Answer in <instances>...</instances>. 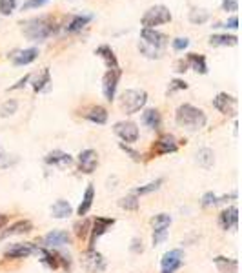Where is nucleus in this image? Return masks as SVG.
I'll return each instance as SVG.
<instances>
[{
  "mask_svg": "<svg viewBox=\"0 0 242 273\" xmlns=\"http://www.w3.org/2000/svg\"><path fill=\"white\" fill-rule=\"evenodd\" d=\"M22 33L27 40L31 42H40V40H46L51 35L57 33V24L51 16H35V18H29V20L22 22Z\"/></svg>",
  "mask_w": 242,
  "mask_h": 273,
  "instance_id": "f257e3e1",
  "label": "nucleus"
},
{
  "mask_svg": "<svg viewBox=\"0 0 242 273\" xmlns=\"http://www.w3.org/2000/svg\"><path fill=\"white\" fill-rule=\"evenodd\" d=\"M175 122L188 132H199L206 126V113L193 104H180L175 111Z\"/></svg>",
  "mask_w": 242,
  "mask_h": 273,
  "instance_id": "f03ea898",
  "label": "nucleus"
},
{
  "mask_svg": "<svg viewBox=\"0 0 242 273\" xmlns=\"http://www.w3.org/2000/svg\"><path fill=\"white\" fill-rule=\"evenodd\" d=\"M147 102V93L144 90H126L121 95V110L127 115L138 113Z\"/></svg>",
  "mask_w": 242,
  "mask_h": 273,
  "instance_id": "7ed1b4c3",
  "label": "nucleus"
},
{
  "mask_svg": "<svg viewBox=\"0 0 242 273\" xmlns=\"http://www.w3.org/2000/svg\"><path fill=\"white\" fill-rule=\"evenodd\" d=\"M171 11L166 7V5H153L146 11L140 18V24L147 29H155L157 26H162V24H168L171 22Z\"/></svg>",
  "mask_w": 242,
  "mask_h": 273,
  "instance_id": "20e7f679",
  "label": "nucleus"
},
{
  "mask_svg": "<svg viewBox=\"0 0 242 273\" xmlns=\"http://www.w3.org/2000/svg\"><path fill=\"white\" fill-rule=\"evenodd\" d=\"M122 77V69L115 68V69H108L102 77V93H104L106 100L108 102H113L115 100V93H117V86H119V80Z\"/></svg>",
  "mask_w": 242,
  "mask_h": 273,
  "instance_id": "39448f33",
  "label": "nucleus"
},
{
  "mask_svg": "<svg viewBox=\"0 0 242 273\" xmlns=\"http://www.w3.org/2000/svg\"><path fill=\"white\" fill-rule=\"evenodd\" d=\"M82 266L88 273H100L106 270V259L95 248H90L82 253Z\"/></svg>",
  "mask_w": 242,
  "mask_h": 273,
  "instance_id": "423d86ee",
  "label": "nucleus"
},
{
  "mask_svg": "<svg viewBox=\"0 0 242 273\" xmlns=\"http://www.w3.org/2000/svg\"><path fill=\"white\" fill-rule=\"evenodd\" d=\"M213 108L217 111H221L222 115H228V117H237V111H239V100L230 93H219L213 99Z\"/></svg>",
  "mask_w": 242,
  "mask_h": 273,
  "instance_id": "0eeeda50",
  "label": "nucleus"
},
{
  "mask_svg": "<svg viewBox=\"0 0 242 273\" xmlns=\"http://www.w3.org/2000/svg\"><path fill=\"white\" fill-rule=\"evenodd\" d=\"M113 132H115V135H119L122 138V140L126 142V144H133V142L138 140V128L135 122L131 121H121L117 122L115 126H113Z\"/></svg>",
  "mask_w": 242,
  "mask_h": 273,
  "instance_id": "6e6552de",
  "label": "nucleus"
},
{
  "mask_svg": "<svg viewBox=\"0 0 242 273\" xmlns=\"http://www.w3.org/2000/svg\"><path fill=\"white\" fill-rule=\"evenodd\" d=\"M37 253V246L33 242H18V244H13L4 252L5 259H26L31 257Z\"/></svg>",
  "mask_w": 242,
  "mask_h": 273,
  "instance_id": "1a4fd4ad",
  "label": "nucleus"
},
{
  "mask_svg": "<svg viewBox=\"0 0 242 273\" xmlns=\"http://www.w3.org/2000/svg\"><path fill=\"white\" fill-rule=\"evenodd\" d=\"M182 257L184 253L182 250H171V252L164 253L162 261H160V266H162V273H173L182 266Z\"/></svg>",
  "mask_w": 242,
  "mask_h": 273,
  "instance_id": "9d476101",
  "label": "nucleus"
},
{
  "mask_svg": "<svg viewBox=\"0 0 242 273\" xmlns=\"http://www.w3.org/2000/svg\"><path fill=\"white\" fill-rule=\"evenodd\" d=\"M99 166V153L95 149H84L79 153V168L82 173H93Z\"/></svg>",
  "mask_w": 242,
  "mask_h": 273,
  "instance_id": "9b49d317",
  "label": "nucleus"
},
{
  "mask_svg": "<svg viewBox=\"0 0 242 273\" xmlns=\"http://www.w3.org/2000/svg\"><path fill=\"white\" fill-rule=\"evenodd\" d=\"M140 38H142L144 44L155 47V49H160V51L168 44V37L164 33L157 31V29H147V27H144L142 31H140Z\"/></svg>",
  "mask_w": 242,
  "mask_h": 273,
  "instance_id": "f8f14e48",
  "label": "nucleus"
},
{
  "mask_svg": "<svg viewBox=\"0 0 242 273\" xmlns=\"http://www.w3.org/2000/svg\"><path fill=\"white\" fill-rule=\"evenodd\" d=\"M115 224V219H106V217H97L93 224H91V239H90V248H95V242L99 237H102L106 231L110 230Z\"/></svg>",
  "mask_w": 242,
  "mask_h": 273,
  "instance_id": "ddd939ff",
  "label": "nucleus"
},
{
  "mask_svg": "<svg viewBox=\"0 0 242 273\" xmlns=\"http://www.w3.org/2000/svg\"><path fill=\"white\" fill-rule=\"evenodd\" d=\"M179 149V144H177V138L169 133H164V135L158 136V140L155 142V147L153 151L157 155H168V153H175Z\"/></svg>",
  "mask_w": 242,
  "mask_h": 273,
  "instance_id": "4468645a",
  "label": "nucleus"
},
{
  "mask_svg": "<svg viewBox=\"0 0 242 273\" xmlns=\"http://www.w3.org/2000/svg\"><path fill=\"white\" fill-rule=\"evenodd\" d=\"M44 246L48 248H60V246H69L71 244V235L68 231L57 230V231H49L48 235L42 239Z\"/></svg>",
  "mask_w": 242,
  "mask_h": 273,
  "instance_id": "2eb2a0df",
  "label": "nucleus"
},
{
  "mask_svg": "<svg viewBox=\"0 0 242 273\" xmlns=\"http://www.w3.org/2000/svg\"><path fill=\"white\" fill-rule=\"evenodd\" d=\"M38 57V49L37 47H27V49H18L11 55V62L15 66H27V64L35 62Z\"/></svg>",
  "mask_w": 242,
  "mask_h": 273,
  "instance_id": "dca6fc26",
  "label": "nucleus"
},
{
  "mask_svg": "<svg viewBox=\"0 0 242 273\" xmlns=\"http://www.w3.org/2000/svg\"><path fill=\"white\" fill-rule=\"evenodd\" d=\"M46 164L49 166H58V168H66V166H71L73 164V157L69 153H64L60 149H53L46 155Z\"/></svg>",
  "mask_w": 242,
  "mask_h": 273,
  "instance_id": "f3484780",
  "label": "nucleus"
},
{
  "mask_svg": "<svg viewBox=\"0 0 242 273\" xmlns=\"http://www.w3.org/2000/svg\"><path fill=\"white\" fill-rule=\"evenodd\" d=\"M219 222H221L222 230H232V228H237L239 224V210L237 206H230L219 215Z\"/></svg>",
  "mask_w": 242,
  "mask_h": 273,
  "instance_id": "a211bd4d",
  "label": "nucleus"
},
{
  "mask_svg": "<svg viewBox=\"0 0 242 273\" xmlns=\"http://www.w3.org/2000/svg\"><path fill=\"white\" fill-rule=\"evenodd\" d=\"M33 230L31 221H16L15 224H11L7 230H4L0 233V239H5V237H13V235H22V233H29Z\"/></svg>",
  "mask_w": 242,
  "mask_h": 273,
  "instance_id": "6ab92c4d",
  "label": "nucleus"
},
{
  "mask_svg": "<svg viewBox=\"0 0 242 273\" xmlns=\"http://www.w3.org/2000/svg\"><path fill=\"white\" fill-rule=\"evenodd\" d=\"M95 55H99L102 60L106 62V66H108V69H115L119 68V60H117V55L113 53V49H111L110 46H99L95 49Z\"/></svg>",
  "mask_w": 242,
  "mask_h": 273,
  "instance_id": "aec40b11",
  "label": "nucleus"
},
{
  "mask_svg": "<svg viewBox=\"0 0 242 273\" xmlns=\"http://www.w3.org/2000/svg\"><path fill=\"white\" fill-rule=\"evenodd\" d=\"M213 263H215V266L219 268V272L221 273H237L239 272V263L235 261V259L219 255V257L213 259Z\"/></svg>",
  "mask_w": 242,
  "mask_h": 273,
  "instance_id": "412c9836",
  "label": "nucleus"
},
{
  "mask_svg": "<svg viewBox=\"0 0 242 273\" xmlns=\"http://www.w3.org/2000/svg\"><path fill=\"white\" fill-rule=\"evenodd\" d=\"M71 213H73V208L68 200L60 199L51 206V217H55V219H68Z\"/></svg>",
  "mask_w": 242,
  "mask_h": 273,
  "instance_id": "4be33fe9",
  "label": "nucleus"
},
{
  "mask_svg": "<svg viewBox=\"0 0 242 273\" xmlns=\"http://www.w3.org/2000/svg\"><path fill=\"white\" fill-rule=\"evenodd\" d=\"M91 18H93L91 15H75L73 18H71V22H69L68 26H66V31H68V33L82 31V29H84V27L91 22Z\"/></svg>",
  "mask_w": 242,
  "mask_h": 273,
  "instance_id": "5701e85b",
  "label": "nucleus"
},
{
  "mask_svg": "<svg viewBox=\"0 0 242 273\" xmlns=\"http://www.w3.org/2000/svg\"><path fill=\"white\" fill-rule=\"evenodd\" d=\"M237 44L239 38L235 35H211L210 37V46L213 47H232Z\"/></svg>",
  "mask_w": 242,
  "mask_h": 273,
  "instance_id": "b1692460",
  "label": "nucleus"
},
{
  "mask_svg": "<svg viewBox=\"0 0 242 273\" xmlns=\"http://www.w3.org/2000/svg\"><path fill=\"white\" fill-rule=\"evenodd\" d=\"M86 119L90 122H93V124H106L108 122V111H106V108H102V106H93V108H90V111L86 113Z\"/></svg>",
  "mask_w": 242,
  "mask_h": 273,
  "instance_id": "393cba45",
  "label": "nucleus"
},
{
  "mask_svg": "<svg viewBox=\"0 0 242 273\" xmlns=\"http://www.w3.org/2000/svg\"><path fill=\"white\" fill-rule=\"evenodd\" d=\"M93 200H95V188L93 186H88V189H86L84 197H82V202H80L79 210H77V213H79L80 217L88 215V211L91 210V206H93Z\"/></svg>",
  "mask_w": 242,
  "mask_h": 273,
  "instance_id": "a878e982",
  "label": "nucleus"
},
{
  "mask_svg": "<svg viewBox=\"0 0 242 273\" xmlns=\"http://www.w3.org/2000/svg\"><path fill=\"white\" fill-rule=\"evenodd\" d=\"M186 62H188V66H191L197 73H200V75L208 73V64H206L204 55H199V53H190Z\"/></svg>",
  "mask_w": 242,
  "mask_h": 273,
  "instance_id": "bb28decb",
  "label": "nucleus"
},
{
  "mask_svg": "<svg viewBox=\"0 0 242 273\" xmlns=\"http://www.w3.org/2000/svg\"><path fill=\"white\" fill-rule=\"evenodd\" d=\"M51 84V73H49V68H44L42 73L38 75L35 82H33V91L35 93H40V91H46Z\"/></svg>",
  "mask_w": 242,
  "mask_h": 273,
  "instance_id": "cd10ccee",
  "label": "nucleus"
},
{
  "mask_svg": "<svg viewBox=\"0 0 242 273\" xmlns=\"http://www.w3.org/2000/svg\"><path fill=\"white\" fill-rule=\"evenodd\" d=\"M142 122L149 128V130H158V128H160V113H158V110L151 108V110L144 111Z\"/></svg>",
  "mask_w": 242,
  "mask_h": 273,
  "instance_id": "c85d7f7f",
  "label": "nucleus"
},
{
  "mask_svg": "<svg viewBox=\"0 0 242 273\" xmlns=\"http://www.w3.org/2000/svg\"><path fill=\"white\" fill-rule=\"evenodd\" d=\"M197 162L204 169H210L211 166H213V162H215V153H213V149H210V147L199 149V153H197Z\"/></svg>",
  "mask_w": 242,
  "mask_h": 273,
  "instance_id": "c756f323",
  "label": "nucleus"
},
{
  "mask_svg": "<svg viewBox=\"0 0 242 273\" xmlns=\"http://www.w3.org/2000/svg\"><path fill=\"white\" fill-rule=\"evenodd\" d=\"M153 231H160V230H168L169 224H171V217L168 213H158L151 219Z\"/></svg>",
  "mask_w": 242,
  "mask_h": 273,
  "instance_id": "7c9ffc66",
  "label": "nucleus"
},
{
  "mask_svg": "<svg viewBox=\"0 0 242 273\" xmlns=\"http://www.w3.org/2000/svg\"><path fill=\"white\" fill-rule=\"evenodd\" d=\"M119 206L126 211H137L138 210V197L133 193L126 195V197H122V199L119 200Z\"/></svg>",
  "mask_w": 242,
  "mask_h": 273,
  "instance_id": "2f4dec72",
  "label": "nucleus"
},
{
  "mask_svg": "<svg viewBox=\"0 0 242 273\" xmlns=\"http://www.w3.org/2000/svg\"><path fill=\"white\" fill-rule=\"evenodd\" d=\"M164 179H157L153 180V182H147L146 186H138L135 191H133V195H137V197H142V195H147V193H153V191H157L160 186H162Z\"/></svg>",
  "mask_w": 242,
  "mask_h": 273,
  "instance_id": "473e14b6",
  "label": "nucleus"
},
{
  "mask_svg": "<svg viewBox=\"0 0 242 273\" xmlns=\"http://www.w3.org/2000/svg\"><path fill=\"white\" fill-rule=\"evenodd\" d=\"M188 18H190L191 24L200 26V24H204V22L210 20V13L206 9H197V7H195V9L190 11V16H188Z\"/></svg>",
  "mask_w": 242,
  "mask_h": 273,
  "instance_id": "72a5a7b5",
  "label": "nucleus"
},
{
  "mask_svg": "<svg viewBox=\"0 0 242 273\" xmlns=\"http://www.w3.org/2000/svg\"><path fill=\"white\" fill-rule=\"evenodd\" d=\"M16 110H18V102L16 100H5L4 104L0 106V117H11L15 115Z\"/></svg>",
  "mask_w": 242,
  "mask_h": 273,
  "instance_id": "f704fd0d",
  "label": "nucleus"
},
{
  "mask_svg": "<svg viewBox=\"0 0 242 273\" xmlns=\"http://www.w3.org/2000/svg\"><path fill=\"white\" fill-rule=\"evenodd\" d=\"M138 51L142 53L144 57H147V58H160L162 57V51H160V49H155V47L147 46V44H144L142 40L138 42Z\"/></svg>",
  "mask_w": 242,
  "mask_h": 273,
  "instance_id": "c9c22d12",
  "label": "nucleus"
},
{
  "mask_svg": "<svg viewBox=\"0 0 242 273\" xmlns=\"http://www.w3.org/2000/svg\"><path fill=\"white\" fill-rule=\"evenodd\" d=\"M90 231H91V222L88 219H82L79 224H75V233H77L79 239H86V237L90 235Z\"/></svg>",
  "mask_w": 242,
  "mask_h": 273,
  "instance_id": "e433bc0d",
  "label": "nucleus"
},
{
  "mask_svg": "<svg viewBox=\"0 0 242 273\" xmlns=\"http://www.w3.org/2000/svg\"><path fill=\"white\" fill-rule=\"evenodd\" d=\"M16 2H18V0H0V13L5 16L11 15L16 7Z\"/></svg>",
  "mask_w": 242,
  "mask_h": 273,
  "instance_id": "4c0bfd02",
  "label": "nucleus"
},
{
  "mask_svg": "<svg viewBox=\"0 0 242 273\" xmlns=\"http://www.w3.org/2000/svg\"><path fill=\"white\" fill-rule=\"evenodd\" d=\"M188 46H190V38L186 37H177L171 40V47H173L175 51H184Z\"/></svg>",
  "mask_w": 242,
  "mask_h": 273,
  "instance_id": "58836bf2",
  "label": "nucleus"
},
{
  "mask_svg": "<svg viewBox=\"0 0 242 273\" xmlns=\"http://www.w3.org/2000/svg\"><path fill=\"white\" fill-rule=\"evenodd\" d=\"M49 0H26L22 4V11H27V9H38V7H44L48 4Z\"/></svg>",
  "mask_w": 242,
  "mask_h": 273,
  "instance_id": "ea45409f",
  "label": "nucleus"
},
{
  "mask_svg": "<svg viewBox=\"0 0 242 273\" xmlns=\"http://www.w3.org/2000/svg\"><path fill=\"white\" fill-rule=\"evenodd\" d=\"M119 146H121V149L124 153H126V155H129V157L133 158V160H135V162H140V158H142V155H140V153L138 151H135V149H133V147H129L127 146V144H124V142H121V144H119Z\"/></svg>",
  "mask_w": 242,
  "mask_h": 273,
  "instance_id": "a19ab883",
  "label": "nucleus"
},
{
  "mask_svg": "<svg viewBox=\"0 0 242 273\" xmlns=\"http://www.w3.org/2000/svg\"><path fill=\"white\" fill-rule=\"evenodd\" d=\"M179 90H188V84H186L184 80H180V79H175L169 82V88H168V95L175 93V91H179Z\"/></svg>",
  "mask_w": 242,
  "mask_h": 273,
  "instance_id": "79ce46f5",
  "label": "nucleus"
},
{
  "mask_svg": "<svg viewBox=\"0 0 242 273\" xmlns=\"http://www.w3.org/2000/svg\"><path fill=\"white\" fill-rule=\"evenodd\" d=\"M222 11H226V13H237L239 0H224V2H222Z\"/></svg>",
  "mask_w": 242,
  "mask_h": 273,
  "instance_id": "37998d69",
  "label": "nucleus"
},
{
  "mask_svg": "<svg viewBox=\"0 0 242 273\" xmlns=\"http://www.w3.org/2000/svg\"><path fill=\"white\" fill-rule=\"evenodd\" d=\"M217 202H219V197H217L215 193H211V191H208V193L202 197V206L204 208H210V206H215Z\"/></svg>",
  "mask_w": 242,
  "mask_h": 273,
  "instance_id": "c03bdc74",
  "label": "nucleus"
},
{
  "mask_svg": "<svg viewBox=\"0 0 242 273\" xmlns=\"http://www.w3.org/2000/svg\"><path fill=\"white\" fill-rule=\"evenodd\" d=\"M168 239V230H160V231H153V246H157L160 242H164Z\"/></svg>",
  "mask_w": 242,
  "mask_h": 273,
  "instance_id": "a18cd8bd",
  "label": "nucleus"
},
{
  "mask_svg": "<svg viewBox=\"0 0 242 273\" xmlns=\"http://www.w3.org/2000/svg\"><path fill=\"white\" fill-rule=\"evenodd\" d=\"M213 27H230V29H237L239 27V18H237V15H233L230 20L226 22V24H215Z\"/></svg>",
  "mask_w": 242,
  "mask_h": 273,
  "instance_id": "49530a36",
  "label": "nucleus"
},
{
  "mask_svg": "<svg viewBox=\"0 0 242 273\" xmlns=\"http://www.w3.org/2000/svg\"><path fill=\"white\" fill-rule=\"evenodd\" d=\"M29 79H31V75H26V77H22V79L18 80V82H16L15 86H11V88H9V91H15V90H22V88H24V86H26L27 82H29Z\"/></svg>",
  "mask_w": 242,
  "mask_h": 273,
  "instance_id": "de8ad7c7",
  "label": "nucleus"
},
{
  "mask_svg": "<svg viewBox=\"0 0 242 273\" xmlns=\"http://www.w3.org/2000/svg\"><path fill=\"white\" fill-rule=\"evenodd\" d=\"M131 252L133 253H140V252H142V241H140V239H137V237H135V239L131 241Z\"/></svg>",
  "mask_w": 242,
  "mask_h": 273,
  "instance_id": "09e8293b",
  "label": "nucleus"
},
{
  "mask_svg": "<svg viewBox=\"0 0 242 273\" xmlns=\"http://www.w3.org/2000/svg\"><path fill=\"white\" fill-rule=\"evenodd\" d=\"M188 68H190V66H188V62H186V60H179V62H177V69H175V71L184 73V71H188Z\"/></svg>",
  "mask_w": 242,
  "mask_h": 273,
  "instance_id": "8fccbe9b",
  "label": "nucleus"
},
{
  "mask_svg": "<svg viewBox=\"0 0 242 273\" xmlns=\"http://www.w3.org/2000/svg\"><path fill=\"white\" fill-rule=\"evenodd\" d=\"M7 222H9V217L4 215V213H0V230H2V228H5V224H7Z\"/></svg>",
  "mask_w": 242,
  "mask_h": 273,
  "instance_id": "3c124183",
  "label": "nucleus"
}]
</instances>
